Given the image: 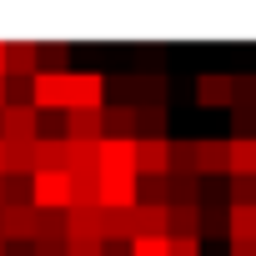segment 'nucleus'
<instances>
[{
    "label": "nucleus",
    "instance_id": "nucleus-1",
    "mask_svg": "<svg viewBox=\"0 0 256 256\" xmlns=\"http://www.w3.org/2000/svg\"><path fill=\"white\" fill-rule=\"evenodd\" d=\"M30 201H36V211H70V171H36Z\"/></svg>",
    "mask_w": 256,
    "mask_h": 256
},
{
    "label": "nucleus",
    "instance_id": "nucleus-2",
    "mask_svg": "<svg viewBox=\"0 0 256 256\" xmlns=\"http://www.w3.org/2000/svg\"><path fill=\"white\" fill-rule=\"evenodd\" d=\"M0 141H6V146L40 141V110L36 106H6V110H0Z\"/></svg>",
    "mask_w": 256,
    "mask_h": 256
},
{
    "label": "nucleus",
    "instance_id": "nucleus-3",
    "mask_svg": "<svg viewBox=\"0 0 256 256\" xmlns=\"http://www.w3.org/2000/svg\"><path fill=\"white\" fill-rule=\"evenodd\" d=\"M96 186H100L106 211H131L136 206V176L131 171H96Z\"/></svg>",
    "mask_w": 256,
    "mask_h": 256
},
{
    "label": "nucleus",
    "instance_id": "nucleus-4",
    "mask_svg": "<svg viewBox=\"0 0 256 256\" xmlns=\"http://www.w3.org/2000/svg\"><path fill=\"white\" fill-rule=\"evenodd\" d=\"M36 201H20V206H0V241H36Z\"/></svg>",
    "mask_w": 256,
    "mask_h": 256
},
{
    "label": "nucleus",
    "instance_id": "nucleus-5",
    "mask_svg": "<svg viewBox=\"0 0 256 256\" xmlns=\"http://www.w3.org/2000/svg\"><path fill=\"white\" fill-rule=\"evenodd\" d=\"M136 176H171V141L166 136H136Z\"/></svg>",
    "mask_w": 256,
    "mask_h": 256
},
{
    "label": "nucleus",
    "instance_id": "nucleus-6",
    "mask_svg": "<svg viewBox=\"0 0 256 256\" xmlns=\"http://www.w3.org/2000/svg\"><path fill=\"white\" fill-rule=\"evenodd\" d=\"M6 76L36 80L40 76V40H6Z\"/></svg>",
    "mask_w": 256,
    "mask_h": 256
},
{
    "label": "nucleus",
    "instance_id": "nucleus-7",
    "mask_svg": "<svg viewBox=\"0 0 256 256\" xmlns=\"http://www.w3.org/2000/svg\"><path fill=\"white\" fill-rule=\"evenodd\" d=\"M196 100L201 106H231L236 100V76L231 70H201L196 76Z\"/></svg>",
    "mask_w": 256,
    "mask_h": 256
},
{
    "label": "nucleus",
    "instance_id": "nucleus-8",
    "mask_svg": "<svg viewBox=\"0 0 256 256\" xmlns=\"http://www.w3.org/2000/svg\"><path fill=\"white\" fill-rule=\"evenodd\" d=\"M96 171H131V176H136V141L106 136L100 151H96Z\"/></svg>",
    "mask_w": 256,
    "mask_h": 256
},
{
    "label": "nucleus",
    "instance_id": "nucleus-9",
    "mask_svg": "<svg viewBox=\"0 0 256 256\" xmlns=\"http://www.w3.org/2000/svg\"><path fill=\"white\" fill-rule=\"evenodd\" d=\"M66 141H106V106L100 110H66Z\"/></svg>",
    "mask_w": 256,
    "mask_h": 256
},
{
    "label": "nucleus",
    "instance_id": "nucleus-10",
    "mask_svg": "<svg viewBox=\"0 0 256 256\" xmlns=\"http://www.w3.org/2000/svg\"><path fill=\"white\" fill-rule=\"evenodd\" d=\"M201 176H231V141H196Z\"/></svg>",
    "mask_w": 256,
    "mask_h": 256
},
{
    "label": "nucleus",
    "instance_id": "nucleus-11",
    "mask_svg": "<svg viewBox=\"0 0 256 256\" xmlns=\"http://www.w3.org/2000/svg\"><path fill=\"white\" fill-rule=\"evenodd\" d=\"M136 236V216L131 211H100V241L106 246H126Z\"/></svg>",
    "mask_w": 256,
    "mask_h": 256
},
{
    "label": "nucleus",
    "instance_id": "nucleus-12",
    "mask_svg": "<svg viewBox=\"0 0 256 256\" xmlns=\"http://www.w3.org/2000/svg\"><path fill=\"white\" fill-rule=\"evenodd\" d=\"M136 236H171V211L166 206H131Z\"/></svg>",
    "mask_w": 256,
    "mask_h": 256
},
{
    "label": "nucleus",
    "instance_id": "nucleus-13",
    "mask_svg": "<svg viewBox=\"0 0 256 256\" xmlns=\"http://www.w3.org/2000/svg\"><path fill=\"white\" fill-rule=\"evenodd\" d=\"M221 231H231V201L201 196V236H221Z\"/></svg>",
    "mask_w": 256,
    "mask_h": 256
},
{
    "label": "nucleus",
    "instance_id": "nucleus-14",
    "mask_svg": "<svg viewBox=\"0 0 256 256\" xmlns=\"http://www.w3.org/2000/svg\"><path fill=\"white\" fill-rule=\"evenodd\" d=\"M36 171H66V136H40L36 141Z\"/></svg>",
    "mask_w": 256,
    "mask_h": 256
},
{
    "label": "nucleus",
    "instance_id": "nucleus-15",
    "mask_svg": "<svg viewBox=\"0 0 256 256\" xmlns=\"http://www.w3.org/2000/svg\"><path fill=\"white\" fill-rule=\"evenodd\" d=\"M231 176H256V136H231Z\"/></svg>",
    "mask_w": 256,
    "mask_h": 256
},
{
    "label": "nucleus",
    "instance_id": "nucleus-16",
    "mask_svg": "<svg viewBox=\"0 0 256 256\" xmlns=\"http://www.w3.org/2000/svg\"><path fill=\"white\" fill-rule=\"evenodd\" d=\"M70 66V46L66 40H40V76H66Z\"/></svg>",
    "mask_w": 256,
    "mask_h": 256
},
{
    "label": "nucleus",
    "instance_id": "nucleus-17",
    "mask_svg": "<svg viewBox=\"0 0 256 256\" xmlns=\"http://www.w3.org/2000/svg\"><path fill=\"white\" fill-rule=\"evenodd\" d=\"M76 206H100L96 171H76V176H70V211H76Z\"/></svg>",
    "mask_w": 256,
    "mask_h": 256
},
{
    "label": "nucleus",
    "instance_id": "nucleus-18",
    "mask_svg": "<svg viewBox=\"0 0 256 256\" xmlns=\"http://www.w3.org/2000/svg\"><path fill=\"white\" fill-rule=\"evenodd\" d=\"M231 246H246L256 241V206H231Z\"/></svg>",
    "mask_w": 256,
    "mask_h": 256
},
{
    "label": "nucleus",
    "instance_id": "nucleus-19",
    "mask_svg": "<svg viewBox=\"0 0 256 256\" xmlns=\"http://www.w3.org/2000/svg\"><path fill=\"white\" fill-rule=\"evenodd\" d=\"M6 176H36V141L30 146H6Z\"/></svg>",
    "mask_w": 256,
    "mask_h": 256
},
{
    "label": "nucleus",
    "instance_id": "nucleus-20",
    "mask_svg": "<svg viewBox=\"0 0 256 256\" xmlns=\"http://www.w3.org/2000/svg\"><path fill=\"white\" fill-rule=\"evenodd\" d=\"M171 176H196V181H201V166H196V141H171Z\"/></svg>",
    "mask_w": 256,
    "mask_h": 256
},
{
    "label": "nucleus",
    "instance_id": "nucleus-21",
    "mask_svg": "<svg viewBox=\"0 0 256 256\" xmlns=\"http://www.w3.org/2000/svg\"><path fill=\"white\" fill-rule=\"evenodd\" d=\"M171 211V236H201V201L196 206H166Z\"/></svg>",
    "mask_w": 256,
    "mask_h": 256
},
{
    "label": "nucleus",
    "instance_id": "nucleus-22",
    "mask_svg": "<svg viewBox=\"0 0 256 256\" xmlns=\"http://www.w3.org/2000/svg\"><path fill=\"white\" fill-rule=\"evenodd\" d=\"M161 126H166V106H161V100L136 106V131H141V141H146V136H166Z\"/></svg>",
    "mask_w": 256,
    "mask_h": 256
},
{
    "label": "nucleus",
    "instance_id": "nucleus-23",
    "mask_svg": "<svg viewBox=\"0 0 256 256\" xmlns=\"http://www.w3.org/2000/svg\"><path fill=\"white\" fill-rule=\"evenodd\" d=\"M36 241H70V236H66V211H40Z\"/></svg>",
    "mask_w": 256,
    "mask_h": 256
},
{
    "label": "nucleus",
    "instance_id": "nucleus-24",
    "mask_svg": "<svg viewBox=\"0 0 256 256\" xmlns=\"http://www.w3.org/2000/svg\"><path fill=\"white\" fill-rule=\"evenodd\" d=\"M131 256H171V236H131Z\"/></svg>",
    "mask_w": 256,
    "mask_h": 256
},
{
    "label": "nucleus",
    "instance_id": "nucleus-25",
    "mask_svg": "<svg viewBox=\"0 0 256 256\" xmlns=\"http://www.w3.org/2000/svg\"><path fill=\"white\" fill-rule=\"evenodd\" d=\"M231 206H256V176H236L231 181Z\"/></svg>",
    "mask_w": 256,
    "mask_h": 256
},
{
    "label": "nucleus",
    "instance_id": "nucleus-26",
    "mask_svg": "<svg viewBox=\"0 0 256 256\" xmlns=\"http://www.w3.org/2000/svg\"><path fill=\"white\" fill-rule=\"evenodd\" d=\"M171 256H206L201 236H171Z\"/></svg>",
    "mask_w": 256,
    "mask_h": 256
},
{
    "label": "nucleus",
    "instance_id": "nucleus-27",
    "mask_svg": "<svg viewBox=\"0 0 256 256\" xmlns=\"http://www.w3.org/2000/svg\"><path fill=\"white\" fill-rule=\"evenodd\" d=\"M231 256H256V241H246V246H231Z\"/></svg>",
    "mask_w": 256,
    "mask_h": 256
},
{
    "label": "nucleus",
    "instance_id": "nucleus-28",
    "mask_svg": "<svg viewBox=\"0 0 256 256\" xmlns=\"http://www.w3.org/2000/svg\"><path fill=\"white\" fill-rule=\"evenodd\" d=\"M0 76H6V40H0Z\"/></svg>",
    "mask_w": 256,
    "mask_h": 256
},
{
    "label": "nucleus",
    "instance_id": "nucleus-29",
    "mask_svg": "<svg viewBox=\"0 0 256 256\" xmlns=\"http://www.w3.org/2000/svg\"><path fill=\"white\" fill-rule=\"evenodd\" d=\"M0 176H6V141H0Z\"/></svg>",
    "mask_w": 256,
    "mask_h": 256
},
{
    "label": "nucleus",
    "instance_id": "nucleus-30",
    "mask_svg": "<svg viewBox=\"0 0 256 256\" xmlns=\"http://www.w3.org/2000/svg\"><path fill=\"white\" fill-rule=\"evenodd\" d=\"M0 110H6V76H0Z\"/></svg>",
    "mask_w": 256,
    "mask_h": 256
},
{
    "label": "nucleus",
    "instance_id": "nucleus-31",
    "mask_svg": "<svg viewBox=\"0 0 256 256\" xmlns=\"http://www.w3.org/2000/svg\"><path fill=\"white\" fill-rule=\"evenodd\" d=\"M0 206H6V176H0Z\"/></svg>",
    "mask_w": 256,
    "mask_h": 256
},
{
    "label": "nucleus",
    "instance_id": "nucleus-32",
    "mask_svg": "<svg viewBox=\"0 0 256 256\" xmlns=\"http://www.w3.org/2000/svg\"><path fill=\"white\" fill-rule=\"evenodd\" d=\"M0 256H6V241H0Z\"/></svg>",
    "mask_w": 256,
    "mask_h": 256
}]
</instances>
